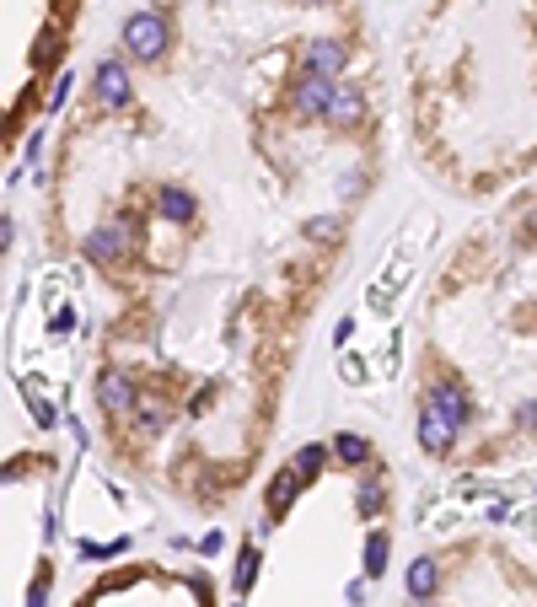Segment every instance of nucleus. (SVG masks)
I'll return each mask as SVG.
<instances>
[{"label": "nucleus", "mask_w": 537, "mask_h": 607, "mask_svg": "<svg viewBox=\"0 0 537 607\" xmlns=\"http://www.w3.org/2000/svg\"><path fill=\"white\" fill-rule=\"evenodd\" d=\"M387 570V532H371L365 538V581H376Z\"/></svg>", "instance_id": "4468645a"}, {"label": "nucleus", "mask_w": 537, "mask_h": 607, "mask_svg": "<svg viewBox=\"0 0 537 607\" xmlns=\"http://www.w3.org/2000/svg\"><path fill=\"white\" fill-rule=\"evenodd\" d=\"M44 602H49V570H44V575L27 586V607H44Z\"/></svg>", "instance_id": "6ab92c4d"}, {"label": "nucleus", "mask_w": 537, "mask_h": 607, "mask_svg": "<svg viewBox=\"0 0 537 607\" xmlns=\"http://www.w3.org/2000/svg\"><path fill=\"white\" fill-rule=\"evenodd\" d=\"M360 511H365V516L382 511V484H376V479H360Z\"/></svg>", "instance_id": "a211bd4d"}, {"label": "nucleus", "mask_w": 537, "mask_h": 607, "mask_svg": "<svg viewBox=\"0 0 537 607\" xmlns=\"http://www.w3.org/2000/svg\"><path fill=\"white\" fill-rule=\"evenodd\" d=\"M70 328H75V312L60 306V312H55V333H70Z\"/></svg>", "instance_id": "412c9836"}, {"label": "nucleus", "mask_w": 537, "mask_h": 607, "mask_svg": "<svg viewBox=\"0 0 537 607\" xmlns=\"http://www.w3.org/2000/svg\"><path fill=\"white\" fill-rule=\"evenodd\" d=\"M424 403H430V409H441V414L452 420V430H457V425H468V398H462L457 387H435V393H430Z\"/></svg>", "instance_id": "9d476101"}, {"label": "nucleus", "mask_w": 537, "mask_h": 607, "mask_svg": "<svg viewBox=\"0 0 537 607\" xmlns=\"http://www.w3.org/2000/svg\"><path fill=\"white\" fill-rule=\"evenodd\" d=\"M124 49H129V55H140V60H156V55L167 49V22H162L156 11L129 16V22H124Z\"/></svg>", "instance_id": "f257e3e1"}, {"label": "nucleus", "mask_w": 537, "mask_h": 607, "mask_svg": "<svg viewBox=\"0 0 537 607\" xmlns=\"http://www.w3.org/2000/svg\"><path fill=\"white\" fill-rule=\"evenodd\" d=\"M291 468H296L301 479H306V484H312V479H317V473H323V468H328V452H323V446H317V441H312V446H301V452H296V463H291Z\"/></svg>", "instance_id": "ddd939ff"}, {"label": "nucleus", "mask_w": 537, "mask_h": 607, "mask_svg": "<svg viewBox=\"0 0 537 607\" xmlns=\"http://www.w3.org/2000/svg\"><path fill=\"white\" fill-rule=\"evenodd\" d=\"M22 398H27V409H33V420H38V425H55V409H49V398H44V387H38V382H27V387H22Z\"/></svg>", "instance_id": "2eb2a0df"}, {"label": "nucleus", "mask_w": 537, "mask_h": 607, "mask_svg": "<svg viewBox=\"0 0 537 607\" xmlns=\"http://www.w3.org/2000/svg\"><path fill=\"white\" fill-rule=\"evenodd\" d=\"M156 204H162V215H167V221H194V199H188L183 188H162V194H156Z\"/></svg>", "instance_id": "f8f14e48"}, {"label": "nucleus", "mask_w": 537, "mask_h": 607, "mask_svg": "<svg viewBox=\"0 0 537 607\" xmlns=\"http://www.w3.org/2000/svg\"><path fill=\"white\" fill-rule=\"evenodd\" d=\"M253 575H258V548H242L237 575H232V581H237V592H247V586H253Z\"/></svg>", "instance_id": "dca6fc26"}, {"label": "nucleus", "mask_w": 537, "mask_h": 607, "mask_svg": "<svg viewBox=\"0 0 537 607\" xmlns=\"http://www.w3.org/2000/svg\"><path fill=\"white\" fill-rule=\"evenodd\" d=\"M301 484H306V479H301L296 468H280V473H274V484H269V511H274V516H280V511H291V500L301 494Z\"/></svg>", "instance_id": "1a4fd4ad"}, {"label": "nucleus", "mask_w": 537, "mask_h": 607, "mask_svg": "<svg viewBox=\"0 0 537 607\" xmlns=\"http://www.w3.org/2000/svg\"><path fill=\"white\" fill-rule=\"evenodd\" d=\"M419 607H435V602H419Z\"/></svg>", "instance_id": "5701e85b"}, {"label": "nucleus", "mask_w": 537, "mask_h": 607, "mask_svg": "<svg viewBox=\"0 0 537 607\" xmlns=\"http://www.w3.org/2000/svg\"><path fill=\"white\" fill-rule=\"evenodd\" d=\"M301 5H323V0H301Z\"/></svg>", "instance_id": "4be33fe9"}, {"label": "nucleus", "mask_w": 537, "mask_h": 607, "mask_svg": "<svg viewBox=\"0 0 537 607\" xmlns=\"http://www.w3.org/2000/svg\"><path fill=\"white\" fill-rule=\"evenodd\" d=\"M339 457H344V463H365V457H371V446H365V441H360V435H339Z\"/></svg>", "instance_id": "f3484780"}, {"label": "nucleus", "mask_w": 537, "mask_h": 607, "mask_svg": "<svg viewBox=\"0 0 537 607\" xmlns=\"http://www.w3.org/2000/svg\"><path fill=\"white\" fill-rule=\"evenodd\" d=\"M435 586H441V564H435V559H414V564H409V597L430 602Z\"/></svg>", "instance_id": "6e6552de"}, {"label": "nucleus", "mask_w": 537, "mask_h": 607, "mask_svg": "<svg viewBox=\"0 0 537 607\" xmlns=\"http://www.w3.org/2000/svg\"><path fill=\"white\" fill-rule=\"evenodd\" d=\"M97 403H103L108 414H124V409L134 403V387H129V376H119V371H103V382H97Z\"/></svg>", "instance_id": "423d86ee"}, {"label": "nucleus", "mask_w": 537, "mask_h": 607, "mask_svg": "<svg viewBox=\"0 0 537 607\" xmlns=\"http://www.w3.org/2000/svg\"><path fill=\"white\" fill-rule=\"evenodd\" d=\"M360 114H365V92H355V86H339V97H333L328 119H333V124H355Z\"/></svg>", "instance_id": "9b49d317"}, {"label": "nucleus", "mask_w": 537, "mask_h": 607, "mask_svg": "<svg viewBox=\"0 0 537 607\" xmlns=\"http://www.w3.org/2000/svg\"><path fill=\"white\" fill-rule=\"evenodd\" d=\"M339 70H344V49H339V44H312V49H306V75L333 81Z\"/></svg>", "instance_id": "0eeeda50"}, {"label": "nucleus", "mask_w": 537, "mask_h": 607, "mask_svg": "<svg viewBox=\"0 0 537 607\" xmlns=\"http://www.w3.org/2000/svg\"><path fill=\"white\" fill-rule=\"evenodd\" d=\"M419 441H424V452H446V446H452V420L424 403V409H419Z\"/></svg>", "instance_id": "39448f33"}, {"label": "nucleus", "mask_w": 537, "mask_h": 607, "mask_svg": "<svg viewBox=\"0 0 537 607\" xmlns=\"http://www.w3.org/2000/svg\"><path fill=\"white\" fill-rule=\"evenodd\" d=\"M65 97H70V70H65L60 81H55V97H49V108H65Z\"/></svg>", "instance_id": "aec40b11"}, {"label": "nucleus", "mask_w": 537, "mask_h": 607, "mask_svg": "<svg viewBox=\"0 0 537 607\" xmlns=\"http://www.w3.org/2000/svg\"><path fill=\"white\" fill-rule=\"evenodd\" d=\"M97 97H103L108 108H124V103H129V75H124V65H114V60L97 65Z\"/></svg>", "instance_id": "20e7f679"}, {"label": "nucleus", "mask_w": 537, "mask_h": 607, "mask_svg": "<svg viewBox=\"0 0 537 607\" xmlns=\"http://www.w3.org/2000/svg\"><path fill=\"white\" fill-rule=\"evenodd\" d=\"M333 97H339V86H333V81H323V75H301V86H296V114H306V119H328Z\"/></svg>", "instance_id": "f03ea898"}, {"label": "nucleus", "mask_w": 537, "mask_h": 607, "mask_svg": "<svg viewBox=\"0 0 537 607\" xmlns=\"http://www.w3.org/2000/svg\"><path fill=\"white\" fill-rule=\"evenodd\" d=\"M124 247H129V221H114V226H97V232L86 237V258H92V264H114Z\"/></svg>", "instance_id": "7ed1b4c3"}]
</instances>
